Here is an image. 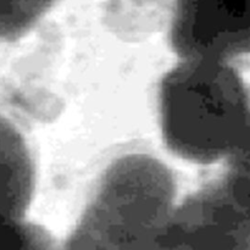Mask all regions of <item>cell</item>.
<instances>
[{"mask_svg":"<svg viewBox=\"0 0 250 250\" xmlns=\"http://www.w3.org/2000/svg\"><path fill=\"white\" fill-rule=\"evenodd\" d=\"M158 105L166 146L199 165L226 160L250 120L243 80L225 61L178 60L161 78Z\"/></svg>","mask_w":250,"mask_h":250,"instance_id":"obj_1","label":"cell"},{"mask_svg":"<svg viewBox=\"0 0 250 250\" xmlns=\"http://www.w3.org/2000/svg\"><path fill=\"white\" fill-rule=\"evenodd\" d=\"M176 190L159 159L143 153L115 159L59 250H160Z\"/></svg>","mask_w":250,"mask_h":250,"instance_id":"obj_2","label":"cell"},{"mask_svg":"<svg viewBox=\"0 0 250 250\" xmlns=\"http://www.w3.org/2000/svg\"><path fill=\"white\" fill-rule=\"evenodd\" d=\"M160 250H250V209L212 181L176 202Z\"/></svg>","mask_w":250,"mask_h":250,"instance_id":"obj_3","label":"cell"},{"mask_svg":"<svg viewBox=\"0 0 250 250\" xmlns=\"http://www.w3.org/2000/svg\"><path fill=\"white\" fill-rule=\"evenodd\" d=\"M168 41L178 60L250 54V0H173Z\"/></svg>","mask_w":250,"mask_h":250,"instance_id":"obj_4","label":"cell"},{"mask_svg":"<svg viewBox=\"0 0 250 250\" xmlns=\"http://www.w3.org/2000/svg\"><path fill=\"white\" fill-rule=\"evenodd\" d=\"M36 189V166L26 139L0 115V215L26 217Z\"/></svg>","mask_w":250,"mask_h":250,"instance_id":"obj_5","label":"cell"},{"mask_svg":"<svg viewBox=\"0 0 250 250\" xmlns=\"http://www.w3.org/2000/svg\"><path fill=\"white\" fill-rule=\"evenodd\" d=\"M58 0H0V43L26 36Z\"/></svg>","mask_w":250,"mask_h":250,"instance_id":"obj_6","label":"cell"},{"mask_svg":"<svg viewBox=\"0 0 250 250\" xmlns=\"http://www.w3.org/2000/svg\"><path fill=\"white\" fill-rule=\"evenodd\" d=\"M0 250H59L44 227L23 219L0 215Z\"/></svg>","mask_w":250,"mask_h":250,"instance_id":"obj_7","label":"cell"},{"mask_svg":"<svg viewBox=\"0 0 250 250\" xmlns=\"http://www.w3.org/2000/svg\"><path fill=\"white\" fill-rule=\"evenodd\" d=\"M226 163L227 170L221 180L229 192L250 209V120Z\"/></svg>","mask_w":250,"mask_h":250,"instance_id":"obj_8","label":"cell"}]
</instances>
